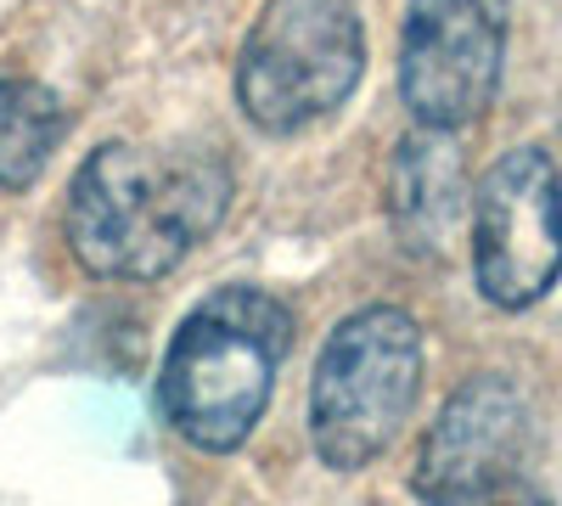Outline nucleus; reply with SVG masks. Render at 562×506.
<instances>
[{"instance_id": "obj_4", "label": "nucleus", "mask_w": 562, "mask_h": 506, "mask_svg": "<svg viewBox=\"0 0 562 506\" xmlns=\"http://www.w3.org/2000/svg\"><path fill=\"white\" fill-rule=\"evenodd\" d=\"M366 63L355 0H270L237 57V102L265 135H293L349 102Z\"/></svg>"}, {"instance_id": "obj_5", "label": "nucleus", "mask_w": 562, "mask_h": 506, "mask_svg": "<svg viewBox=\"0 0 562 506\" xmlns=\"http://www.w3.org/2000/svg\"><path fill=\"white\" fill-rule=\"evenodd\" d=\"M473 276L495 310H529L562 276V175L540 147L501 153L473 192Z\"/></svg>"}, {"instance_id": "obj_1", "label": "nucleus", "mask_w": 562, "mask_h": 506, "mask_svg": "<svg viewBox=\"0 0 562 506\" xmlns=\"http://www.w3.org/2000/svg\"><path fill=\"white\" fill-rule=\"evenodd\" d=\"M231 209V169L203 142L97 147L68 187V248L90 276L158 282Z\"/></svg>"}, {"instance_id": "obj_7", "label": "nucleus", "mask_w": 562, "mask_h": 506, "mask_svg": "<svg viewBox=\"0 0 562 506\" xmlns=\"http://www.w3.org/2000/svg\"><path fill=\"white\" fill-rule=\"evenodd\" d=\"M529 456L535 411L524 389L501 372H479L445 400L439 423L422 439L416 495L428 506H479L490 490L524 479Z\"/></svg>"}, {"instance_id": "obj_2", "label": "nucleus", "mask_w": 562, "mask_h": 506, "mask_svg": "<svg viewBox=\"0 0 562 506\" xmlns=\"http://www.w3.org/2000/svg\"><path fill=\"white\" fill-rule=\"evenodd\" d=\"M293 349V310L265 288H214L169 338L158 366L164 423L198 450H237L270 405Z\"/></svg>"}, {"instance_id": "obj_3", "label": "nucleus", "mask_w": 562, "mask_h": 506, "mask_svg": "<svg viewBox=\"0 0 562 506\" xmlns=\"http://www.w3.org/2000/svg\"><path fill=\"white\" fill-rule=\"evenodd\" d=\"M422 389V333L394 304L349 315L326 338L310 383V439L338 473H360L394 445Z\"/></svg>"}, {"instance_id": "obj_6", "label": "nucleus", "mask_w": 562, "mask_h": 506, "mask_svg": "<svg viewBox=\"0 0 562 506\" xmlns=\"http://www.w3.org/2000/svg\"><path fill=\"white\" fill-rule=\"evenodd\" d=\"M506 63V0H411L400 29V97L416 124L461 130L490 113Z\"/></svg>"}, {"instance_id": "obj_8", "label": "nucleus", "mask_w": 562, "mask_h": 506, "mask_svg": "<svg viewBox=\"0 0 562 506\" xmlns=\"http://www.w3.org/2000/svg\"><path fill=\"white\" fill-rule=\"evenodd\" d=\"M461 209H467L461 153L450 142V130L422 124L416 135L400 142L394 169H389V220H394V232L411 254L434 259V254H445Z\"/></svg>"}, {"instance_id": "obj_10", "label": "nucleus", "mask_w": 562, "mask_h": 506, "mask_svg": "<svg viewBox=\"0 0 562 506\" xmlns=\"http://www.w3.org/2000/svg\"><path fill=\"white\" fill-rule=\"evenodd\" d=\"M479 506H551V495L524 473V479H512V484H501V490H490Z\"/></svg>"}, {"instance_id": "obj_9", "label": "nucleus", "mask_w": 562, "mask_h": 506, "mask_svg": "<svg viewBox=\"0 0 562 506\" xmlns=\"http://www.w3.org/2000/svg\"><path fill=\"white\" fill-rule=\"evenodd\" d=\"M68 130V108L57 90L34 79H0V192H23L45 175Z\"/></svg>"}]
</instances>
